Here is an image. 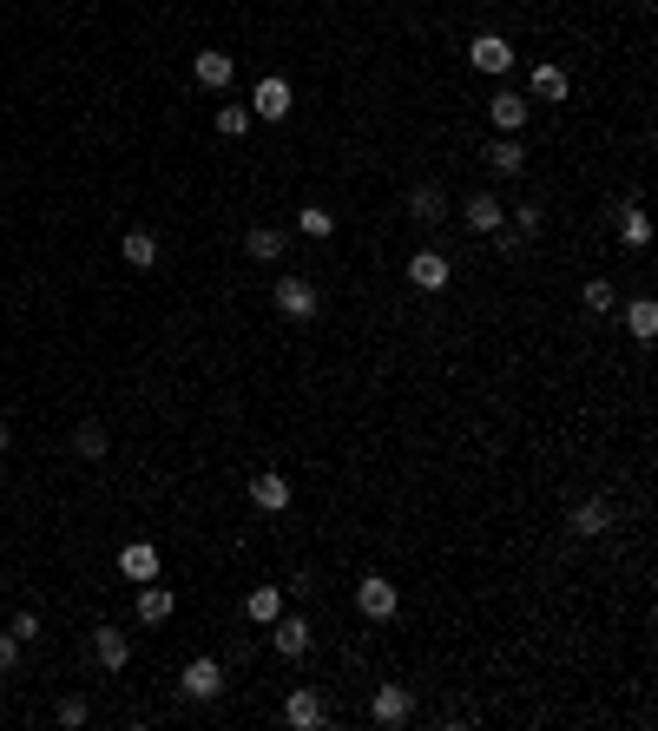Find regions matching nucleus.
I'll list each match as a JSON object with an SVG mask.
<instances>
[{
    "label": "nucleus",
    "mask_w": 658,
    "mask_h": 731,
    "mask_svg": "<svg viewBox=\"0 0 658 731\" xmlns=\"http://www.w3.org/2000/svg\"><path fill=\"white\" fill-rule=\"evenodd\" d=\"M606 527H612V494H586L566 508V534H580V541H599Z\"/></svg>",
    "instance_id": "1"
},
{
    "label": "nucleus",
    "mask_w": 658,
    "mask_h": 731,
    "mask_svg": "<svg viewBox=\"0 0 658 731\" xmlns=\"http://www.w3.org/2000/svg\"><path fill=\"white\" fill-rule=\"evenodd\" d=\"M270 297H277V310L290 323H310L316 310H323V303H316V284L310 277H277V290H270Z\"/></svg>",
    "instance_id": "2"
},
{
    "label": "nucleus",
    "mask_w": 658,
    "mask_h": 731,
    "mask_svg": "<svg viewBox=\"0 0 658 731\" xmlns=\"http://www.w3.org/2000/svg\"><path fill=\"white\" fill-rule=\"evenodd\" d=\"M178 692H185V699H198V705H211L224 692V666L211 659V652H198V659L185 666V679H178Z\"/></svg>",
    "instance_id": "3"
},
{
    "label": "nucleus",
    "mask_w": 658,
    "mask_h": 731,
    "mask_svg": "<svg viewBox=\"0 0 658 731\" xmlns=\"http://www.w3.org/2000/svg\"><path fill=\"white\" fill-rule=\"evenodd\" d=\"M356 606H362V620H395V606H402V593H395V580L369 573V580H356Z\"/></svg>",
    "instance_id": "4"
},
{
    "label": "nucleus",
    "mask_w": 658,
    "mask_h": 731,
    "mask_svg": "<svg viewBox=\"0 0 658 731\" xmlns=\"http://www.w3.org/2000/svg\"><path fill=\"white\" fill-rule=\"evenodd\" d=\"M283 725H297V731L329 725V705H323V692H316V685H297V692L283 699Z\"/></svg>",
    "instance_id": "5"
},
{
    "label": "nucleus",
    "mask_w": 658,
    "mask_h": 731,
    "mask_svg": "<svg viewBox=\"0 0 658 731\" xmlns=\"http://www.w3.org/2000/svg\"><path fill=\"white\" fill-rule=\"evenodd\" d=\"M468 60L481 66V73H494V80H501V73H514V40H507V33H474Z\"/></svg>",
    "instance_id": "6"
},
{
    "label": "nucleus",
    "mask_w": 658,
    "mask_h": 731,
    "mask_svg": "<svg viewBox=\"0 0 658 731\" xmlns=\"http://www.w3.org/2000/svg\"><path fill=\"white\" fill-rule=\"evenodd\" d=\"M270 646H277L283 659H303V652L316 646V633H310V620H303V613H290V620L277 613V620H270Z\"/></svg>",
    "instance_id": "7"
},
{
    "label": "nucleus",
    "mask_w": 658,
    "mask_h": 731,
    "mask_svg": "<svg viewBox=\"0 0 658 731\" xmlns=\"http://www.w3.org/2000/svg\"><path fill=\"white\" fill-rule=\"evenodd\" d=\"M448 277H455V264H448L435 244L408 257V284H415V290H448Z\"/></svg>",
    "instance_id": "8"
},
{
    "label": "nucleus",
    "mask_w": 658,
    "mask_h": 731,
    "mask_svg": "<svg viewBox=\"0 0 658 731\" xmlns=\"http://www.w3.org/2000/svg\"><path fill=\"white\" fill-rule=\"evenodd\" d=\"M461 218H468V231H481V238H494V231H501V224H507V205H501V198H494V191H474L468 205H461Z\"/></svg>",
    "instance_id": "9"
},
{
    "label": "nucleus",
    "mask_w": 658,
    "mask_h": 731,
    "mask_svg": "<svg viewBox=\"0 0 658 731\" xmlns=\"http://www.w3.org/2000/svg\"><path fill=\"white\" fill-rule=\"evenodd\" d=\"M408 712H415V692L408 685H376V705H369L376 725H408Z\"/></svg>",
    "instance_id": "10"
},
{
    "label": "nucleus",
    "mask_w": 658,
    "mask_h": 731,
    "mask_svg": "<svg viewBox=\"0 0 658 731\" xmlns=\"http://www.w3.org/2000/svg\"><path fill=\"white\" fill-rule=\"evenodd\" d=\"M487 172H494V178H520V172H527V152H520V132H501V139L487 145Z\"/></svg>",
    "instance_id": "11"
},
{
    "label": "nucleus",
    "mask_w": 658,
    "mask_h": 731,
    "mask_svg": "<svg viewBox=\"0 0 658 731\" xmlns=\"http://www.w3.org/2000/svg\"><path fill=\"white\" fill-rule=\"evenodd\" d=\"M251 112L257 119H290V80H257V93H251Z\"/></svg>",
    "instance_id": "12"
},
{
    "label": "nucleus",
    "mask_w": 658,
    "mask_h": 731,
    "mask_svg": "<svg viewBox=\"0 0 658 731\" xmlns=\"http://www.w3.org/2000/svg\"><path fill=\"white\" fill-rule=\"evenodd\" d=\"M251 508H264V514H283V508H290V481H283L277 468L251 475Z\"/></svg>",
    "instance_id": "13"
},
{
    "label": "nucleus",
    "mask_w": 658,
    "mask_h": 731,
    "mask_svg": "<svg viewBox=\"0 0 658 731\" xmlns=\"http://www.w3.org/2000/svg\"><path fill=\"white\" fill-rule=\"evenodd\" d=\"M408 218L435 231V224L448 218V191H441V185H415V191H408Z\"/></svg>",
    "instance_id": "14"
},
{
    "label": "nucleus",
    "mask_w": 658,
    "mask_h": 731,
    "mask_svg": "<svg viewBox=\"0 0 658 731\" xmlns=\"http://www.w3.org/2000/svg\"><path fill=\"white\" fill-rule=\"evenodd\" d=\"M93 652H99V666H106V672H126L132 639L119 633V626H93Z\"/></svg>",
    "instance_id": "15"
},
{
    "label": "nucleus",
    "mask_w": 658,
    "mask_h": 731,
    "mask_svg": "<svg viewBox=\"0 0 658 731\" xmlns=\"http://www.w3.org/2000/svg\"><path fill=\"white\" fill-rule=\"evenodd\" d=\"M119 573H126V580H139V587H145V580H158V547L152 541H132L126 554H119Z\"/></svg>",
    "instance_id": "16"
},
{
    "label": "nucleus",
    "mask_w": 658,
    "mask_h": 731,
    "mask_svg": "<svg viewBox=\"0 0 658 731\" xmlns=\"http://www.w3.org/2000/svg\"><path fill=\"white\" fill-rule=\"evenodd\" d=\"M527 99H520V93H494V99H487V119H494V126H501V132H520V126H527Z\"/></svg>",
    "instance_id": "17"
},
{
    "label": "nucleus",
    "mask_w": 658,
    "mask_h": 731,
    "mask_svg": "<svg viewBox=\"0 0 658 731\" xmlns=\"http://www.w3.org/2000/svg\"><path fill=\"white\" fill-rule=\"evenodd\" d=\"M191 73H198V86L204 93H224V86H231V53H198V66H191Z\"/></svg>",
    "instance_id": "18"
},
{
    "label": "nucleus",
    "mask_w": 658,
    "mask_h": 731,
    "mask_svg": "<svg viewBox=\"0 0 658 731\" xmlns=\"http://www.w3.org/2000/svg\"><path fill=\"white\" fill-rule=\"evenodd\" d=\"M139 620L145 626H165V620H172V593L158 587V580H145V587H139Z\"/></svg>",
    "instance_id": "19"
},
{
    "label": "nucleus",
    "mask_w": 658,
    "mask_h": 731,
    "mask_svg": "<svg viewBox=\"0 0 658 731\" xmlns=\"http://www.w3.org/2000/svg\"><path fill=\"white\" fill-rule=\"evenodd\" d=\"M244 251H251L257 264H277V257H283V231H277V224H251V238H244Z\"/></svg>",
    "instance_id": "20"
},
{
    "label": "nucleus",
    "mask_w": 658,
    "mask_h": 731,
    "mask_svg": "<svg viewBox=\"0 0 658 731\" xmlns=\"http://www.w3.org/2000/svg\"><path fill=\"white\" fill-rule=\"evenodd\" d=\"M626 330L639 336V343H652V336H658V303L652 297H632L626 303Z\"/></svg>",
    "instance_id": "21"
},
{
    "label": "nucleus",
    "mask_w": 658,
    "mask_h": 731,
    "mask_svg": "<svg viewBox=\"0 0 658 731\" xmlns=\"http://www.w3.org/2000/svg\"><path fill=\"white\" fill-rule=\"evenodd\" d=\"M619 238H626L632 251H645V244H652V218H645V211H639V198H632V205L619 211Z\"/></svg>",
    "instance_id": "22"
},
{
    "label": "nucleus",
    "mask_w": 658,
    "mask_h": 731,
    "mask_svg": "<svg viewBox=\"0 0 658 731\" xmlns=\"http://www.w3.org/2000/svg\"><path fill=\"white\" fill-rule=\"evenodd\" d=\"M533 99H566V66H553V60L533 66Z\"/></svg>",
    "instance_id": "23"
},
{
    "label": "nucleus",
    "mask_w": 658,
    "mask_h": 731,
    "mask_svg": "<svg viewBox=\"0 0 658 731\" xmlns=\"http://www.w3.org/2000/svg\"><path fill=\"white\" fill-rule=\"evenodd\" d=\"M244 613H251L257 626H270V620H277V613H283V593H277V587H257L251 600H244Z\"/></svg>",
    "instance_id": "24"
},
{
    "label": "nucleus",
    "mask_w": 658,
    "mask_h": 731,
    "mask_svg": "<svg viewBox=\"0 0 658 731\" xmlns=\"http://www.w3.org/2000/svg\"><path fill=\"white\" fill-rule=\"evenodd\" d=\"M126 264H139V271H152V264H158V238H152V231H126Z\"/></svg>",
    "instance_id": "25"
},
{
    "label": "nucleus",
    "mask_w": 658,
    "mask_h": 731,
    "mask_svg": "<svg viewBox=\"0 0 658 731\" xmlns=\"http://www.w3.org/2000/svg\"><path fill=\"white\" fill-rule=\"evenodd\" d=\"M73 455L99 461V455H106V429H99V422H79V429H73Z\"/></svg>",
    "instance_id": "26"
},
{
    "label": "nucleus",
    "mask_w": 658,
    "mask_h": 731,
    "mask_svg": "<svg viewBox=\"0 0 658 731\" xmlns=\"http://www.w3.org/2000/svg\"><path fill=\"white\" fill-rule=\"evenodd\" d=\"M580 297H586V310H593V317H606V310H619V290H612L606 277H593V284H586Z\"/></svg>",
    "instance_id": "27"
},
{
    "label": "nucleus",
    "mask_w": 658,
    "mask_h": 731,
    "mask_svg": "<svg viewBox=\"0 0 658 731\" xmlns=\"http://www.w3.org/2000/svg\"><path fill=\"white\" fill-rule=\"evenodd\" d=\"M53 718H60V725H66V731H79V725H86V718H93V705L79 699V692H66V699H60V705H53Z\"/></svg>",
    "instance_id": "28"
},
{
    "label": "nucleus",
    "mask_w": 658,
    "mask_h": 731,
    "mask_svg": "<svg viewBox=\"0 0 658 731\" xmlns=\"http://www.w3.org/2000/svg\"><path fill=\"white\" fill-rule=\"evenodd\" d=\"M218 132L224 139H244L251 132V106H218Z\"/></svg>",
    "instance_id": "29"
},
{
    "label": "nucleus",
    "mask_w": 658,
    "mask_h": 731,
    "mask_svg": "<svg viewBox=\"0 0 658 731\" xmlns=\"http://www.w3.org/2000/svg\"><path fill=\"white\" fill-rule=\"evenodd\" d=\"M540 224H547V211H540V205H520V211H514V238H520V244L540 238Z\"/></svg>",
    "instance_id": "30"
},
{
    "label": "nucleus",
    "mask_w": 658,
    "mask_h": 731,
    "mask_svg": "<svg viewBox=\"0 0 658 731\" xmlns=\"http://www.w3.org/2000/svg\"><path fill=\"white\" fill-rule=\"evenodd\" d=\"M303 231H310V238H329V231H336V218H329V211H303Z\"/></svg>",
    "instance_id": "31"
},
{
    "label": "nucleus",
    "mask_w": 658,
    "mask_h": 731,
    "mask_svg": "<svg viewBox=\"0 0 658 731\" xmlns=\"http://www.w3.org/2000/svg\"><path fill=\"white\" fill-rule=\"evenodd\" d=\"M14 666H20V639L0 633V672H14Z\"/></svg>",
    "instance_id": "32"
},
{
    "label": "nucleus",
    "mask_w": 658,
    "mask_h": 731,
    "mask_svg": "<svg viewBox=\"0 0 658 731\" xmlns=\"http://www.w3.org/2000/svg\"><path fill=\"white\" fill-rule=\"evenodd\" d=\"M7 633H14V639H40V620H33V613H20V620L7 626Z\"/></svg>",
    "instance_id": "33"
},
{
    "label": "nucleus",
    "mask_w": 658,
    "mask_h": 731,
    "mask_svg": "<svg viewBox=\"0 0 658 731\" xmlns=\"http://www.w3.org/2000/svg\"><path fill=\"white\" fill-rule=\"evenodd\" d=\"M0 448H7V422H0Z\"/></svg>",
    "instance_id": "34"
},
{
    "label": "nucleus",
    "mask_w": 658,
    "mask_h": 731,
    "mask_svg": "<svg viewBox=\"0 0 658 731\" xmlns=\"http://www.w3.org/2000/svg\"><path fill=\"white\" fill-rule=\"evenodd\" d=\"M632 7H652V0H632Z\"/></svg>",
    "instance_id": "35"
}]
</instances>
